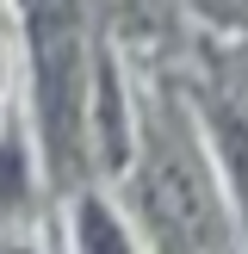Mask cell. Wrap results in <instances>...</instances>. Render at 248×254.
Masks as SVG:
<instances>
[{
	"mask_svg": "<svg viewBox=\"0 0 248 254\" xmlns=\"http://www.w3.org/2000/svg\"><path fill=\"white\" fill-rule=\"evenodd\" d=\"M143 211H149L155 242H168V248H217V242H223V211L211 205L205 174H198L192 149H186L180 136H168V130L149 136Z\"/></svg>",
	"mask_w": 248,
	"mask_h": 254,
	"instance_id": "6da1fadb",
	"label": "cell"
},
{
	"mask_svg": "<svg viewBox=\"0 0 248 254\" xmlns=\"http://www.w3.org/2000/svg\"><path fill=\"white\" fill-rule=\"evenodd\" d=\"M31 6V50H37V99H44V136L56 168H68L74 118H81V19L68 0H25Z\"/></svg>",
	"mask_w": 248,
	"mask_h": 254,
	"instance_id": "7a4b0ae2",
	"label": "cell"
},
{
	"mask_svg": "<svg viewBox=\"0 0 248 254\" xmlns=\"http://www.w3.org/2000/svg\"><path fill=\"white\" fill-rule=\"evenodd\" d=\"M211 124H217V143H223V155H230V174H236V186H242V198H248V118L230 112V106H217Z\"/></svg>",
	"mask_w": 248,
	"mask_h": 254,
	"instance_id": "3957f363",
	"label": "cell"
}]
</instances>
